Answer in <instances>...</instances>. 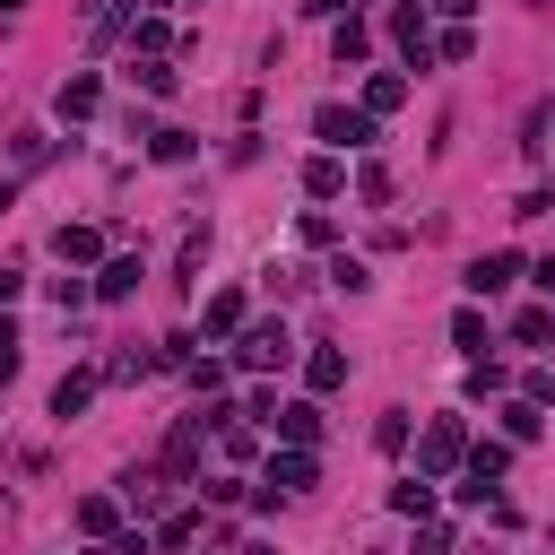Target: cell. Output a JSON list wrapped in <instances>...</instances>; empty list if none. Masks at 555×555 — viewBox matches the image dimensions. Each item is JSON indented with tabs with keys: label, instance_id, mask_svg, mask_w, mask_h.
I'll list each match as a JSON object with an SVG mask.
<instances>
[{
	"label": "cell",
	"instance_id": "6da1fadb",
	"mask_svg": "<svg viewBox=\"0 0 555 555\" xmlns=\"http://www.w3.org/2000/svg\"><path fill=\"white\" fill-rule=\"evenodd\" d=\"M312 130H321V147L338 156V147H373V113L364 104H321L312 113Z\"/></svg>",
	"mask_w": 555,
	"mask_h": 555
},
{
	"label": "cell",
	"instance_id": "7a4b0ae2",
	"mask_svg": "<svg viewBox=\"0 0 555 555\" xmlns=\"http://www.w3.org/2000/svg\"><path fill=\"white\" fill-rule=\"evenodd\" d=\"M460 460H468V425H460V416H434V425H425V442H416V468H425V477H442V468H460Z\"/></svg>",
	"mask_w": 555,
	"mask_h": 555
},
{
	"label": "cell",
	"instance_id": "3957f363",
	"mask_svg": "<svg viewBox=\"0 0 555 555\" xmlns=\"http://www.w3.org/2000/svg\"><path fill=\"white\" fill-rule=\"evenodd\" d=\"M390 43L408 52V69H434V26H425V9H399V17H390Z\"/></svg>",
	"mask_w": 555,
	"mask_h": 555
},
{
	"label": "cell",
	"instance_id": "277c9868",
	"mask_svg": "<svg viewBox=\"0 0 555 555\" xmlns=\"http://www.w3.org/2000/svg\"><path fill=\"white\" fill-rule=\"evenodd\" d=\"M234 356H243V364H286V356H295V338H286V321H251Z\"/></svg>",
	"mask_w": 555,
	"mask_h": 555
},
{
	"label": "cell",
	"instance_id": "5b68a950",
	"mask_svg": "<svg viewBox=\"0 0 555 555\" xmlns=\"http://www.w3.org/2000/svg\"><path fill=\"white\" fill-rule=\"evenodd\" d=\"M269 425H278V442H304V451L321 442V408H312V399H278Z\"/></svg>",
	"mask_w": 555,
	"mask_h": 555
},
{
	"label": "cell",
	"instance_id": "8992f818",
	"mask_svg": "<svg viewBox=\"0 0 555 555\" xmlns=\"http://www.w3.org/2000/svg\"><path fill=\"white\" fill-rule=\"evenodd\" d=\"M260 486H278V494H304V486H312V451H304V442L269 451V477H260Z\"/></svg>",
	"mask_w": 555,
	"mask_h": 555
},
{
	"label": "cell",
	"instance_id": "52a82bcc",
	"mask_svg": "<svg viewBox=\"0 0 555 555\" xmlns=\"http://www.w3.org/2000/svg\"><path fill=\"white\" fill-rule=\"evenodd\" d=\"M95 104H104V87H95L87 69H78V78H61V95H52V113H61V121H87Z\"/></svg>",
	"mask_w": 555,
	"mask_h": 555
},
{
	"label": "cell",
	"instance_id": "ba28073f",
	"mask_svg": "<svg viewBox=\"0 0 555 555\" xmlns=\"http://www.w3.org/2000/svg\"><path fill=\"white\" fill-rule=\"evenodd\" d=\"M512 278H520V260H512V251H486V260H468V295H503Z\"/></svg>",
	"mask_w": 555,
	"mask_h": 555
},
{
	"label": "cell",
	"instance_id": "9c48e42d",
	"mask_svg": "<svg viewBox=\"0 0 555 555\" xmlns=\"http://www.w3.org/2000/svg\"><path fill=\"white\" fill-rule=\"evenodd\" d=\"M399 104H408V78H399V69L364 78V113H373V121H382V113H399Z\"/></svg>",
	"mask_w": 555,
	"mask_h": 555
},
{
	"label": "cell",
	"instance_id": "30bf717a",
	"mask_svg": "<svg viewBox=\"0 0 555 555\" xmlns=\"http://www.w3.org/2000/svg\"><path fill=\"white\" fill-rule=\"evenodd\" d=\"M52 251H61L69 269H87V260L104 251V234H95V225H61V234H52Z\"/></svg>",
	"mask_w": 555,
	"mask_h": 555
},
{
	"label": "cell",
	"instance_id": "8fae6325",
	"mask_svg": "<svg viewBox=\"0 0 555 555\" xmlns=\"http://www.w3.org/2000/svg\"><path fill=\"white\" fill-rule=\"evenodd\" d=\"M199 321H208V338H234V330H243V295H234V286H217Z\"/></svg>",
	"mask_w": 555,
	"mask_h": 555
},
{
	"label": "cell",
	"instance_id": "7c38bea8",
	"mask_svg": "<svg viewBox=\"0 0 555 555\" xmlns=\"http://www.w3.org/2000/svg\"><path fill=\"white\" fill-rule=\"evenodd\" d=\"M304 382H312V390H347V356H338V347H312V356H304Z\"/></svg>",
	"mask_w": 555,
	"mask_h": 555
},
{
	"label": "cell",
	"instance_id": "4fadbf2b",
	"mask_svg": "<svg viewBox=\"0 0 555 555\" xmlns=\"http://www.w3.org/2000/svg\"><path fill=\"white\" fill-rule=\"evenodd\" d=\"M538 434H546L538 399H503V442H538Z\"/></svg>",
	"mask_w": 555,
	"mask_h": 555
},
{
	"label": "cell",
	"instance_id": "5bb4252c",
	"mask_svg": "<svg viewBox=\"0 0 555 555\" xmlns=\"http://www.w3.org/2000/svg\"><path fill=\"white\" fill-rule=\"evenodd\" d=\"M460 468H468L477 486H494V477L512 468V442H468V460H460Z\"/></svg>",
	"mask_w": 555,
	"mask_h": 555
},
{
	"label": "cell",
	"instance_id": "9a60e30c",
	"mask_svg": "<svg viewBox=\"0 0 555 555\" xmlns=\"http://www.w3.org/2000/svg\"><path fill=\"white\" fill-rule=\"evenodd\" d=\"M330 52H338V69H347V61H364V52H373V26H364V17H338Z\"/></svg>",
	"mask_w": 555,
	"mask_h": 555
},
{
	"label": "cell",
	"instance_id": "2e32d148",
	"mask_svg": "<svg viewBox=\"0 0 555 555\" xmlns=\"http://www.w3.org/2000/svg\"><path fill=\"white\" fill-rule=\"evenodd\" d=\"M304 191H312V199H338V191H347V165H338V156H312V165H304Z\"/></svg>",
	"mask_w": 555,
	"mask_h": 555
},
{
	"label": "cell",
	"instance_id": "e0dca14e",
	"mask_svg": "<svg viewBox=\"0 0 555 555\" xmlns=\"http://www.w3.org/2000/svg\"><path fill=\"white\" fill-rule=\"evenodd\" d=\"M390 512H408V520H425V512H434V477L416 468L408 486H390Z\"/></svg>",
	"mask_w": 555,
	"mask_h": 555
},
{
	"label": "cell",
	"instance_id": "ac0fdd59",
	"mask_svg": "<svg viewBox=\"0 0 555 555\" xmlns=\"http://www.w3.org/2000/svg\"><path fill=\"white\" fill-rule=\"evenodd\" d=\"M130 286H139V260H104V269H95V295H104V304H121Z\"/></svg>",
	"mask_w": 555,
	"mask_h": 555
},
{
	"label": "cell",
	"instance_id": "d6986e66",
	"mask_svg": "<svg viewBox=\"0 0 555 555\" xmlns=\"http://www.w3.org/2000/svg\"><path fill=\"white\" fill-rule=\"evenodd\" d=\"M512 338H520V347H546V338H555V304H529V312L512 321Z\"/></svg>",
	"mask_w": 555,
	"mask_h": 555
},
{
	"label": "cell",
	"instance_id": "ffe728a7",
	"mask_svg": "<svg viewBox=\"0 0 555 555\" xmlns=\"http://www.w3.org/2000/svg\"><path fill=\"white\" fill-rule=\"evenodd\" d=\"M95 399V373H61V390H52V416H78Z\"/></svg>",
	"mask_w": 555,
	"mask_h": 555
},
{
	"label": "cell",
	"instance_id": "44dd1931",
	"mask_svg": "<svg viewBox=\"0 0 555 555\" xmlns=\"http://www.w3.org/2000/svg\"><path fill=\"white\" fill-rule=\"evenodd\" d=\"M113 520H121L113 494H87V503H78V529H87V538H113Z\"/></svg>",
	"mask_w": 555,
	"mask_h": 555
},
{
	"label": "cell",
	"instance_id": "7402d4cb",
	"mask_svg": "<svg viewBox=\"0 0 555 555\" xmlns=\"http://www.w3.org/2000/svg\"><path fill=\"white\" fill-rule=\"evenodd\" d=\"M147 156H156V165H191V130H156Z\"/></svg>",
	"mask_w": 555,
	"mask_h": 555
},
{
	"label": "cell",
	"instance_id": "603a6c76",
	"mask_svg": "<svg viewBox=\"0 0 555 555\" xmlns=\"http://www.w3.org/2000/svg\"><path fill=\"white\" fill-rule=\"evenodd\" d=\"M199 260H208V225H191V234H182V260H173V269H182V286L199 278Z\"/></svg>",
	"mask_w": 555,
	"mask_h": 555
},
{
	"label": "cell",
	"instance_id": "cb8c5ba5",
	"mask_svg": "<svg viewBox=\"0 0 555 555\" xmlns=\"http://www.w3.org/2000/svg\"><path fill=\"white\" fill-rule=\"evenodd\" d=\"M468 52H477V35H468V26H451V35H434V61H468Z\"/></svg>",
	"mask_w": 555,
	"mask_h": 555
},
{
	"label": "cell",
	"instance_id": "d4e9b609",
	"mask_svg": "<svg viewBox=\"0 0 555 555\" xmlns=\"http://www.w3.org/2000/svg\"><path fill=\"white\" fill-rule=\"evenodd\" d=\"M130 78H139L147 95H173V69H165V61H130Z\"/></svg>",
	"mask_w": 555,
	"mask_h": 555
},
{
	"label": "cell",
	"instance_id": "484cf974",
	"mask_svg": "<svg viewBox=\"0 0 555 555\" xmlns=\"http://www.w3.org/2000/svg\"><path fill=\"white\" fill-rule=\"evenodd\" d=\"M330 286H347V295H364L373 278H364V260H347V251H338V260H330Z\"/></svg>",
	"mask_w": 555,
	"mask_h": 555
},
{
	"label": "cell",
	"instance_id": "4316f807",
	"mask_svg": "<svg viewBox=\"0 0 555 555\" xmlns=\"http://www.w3.org/2000/svg\"><path fill=\"white\" fill-rule=\"evenodd\" d=\"M87 295H95V286H87V278H52V304H61V312H78V304H87Z\"/></svg>",
	"mask_w": 555,
	"mask_h": 555
},
{
	"label": "cell",
	"instance_id": "83f0119b",
	"mask_svg": "<svg viewBox=\"0 0 555 555\" xmlns=\"http://www.w3.org/2000/svg\"><path fill=\"white\" fill-rule=\"evenodd\" d=\"M451 338H460L468 356H486V321H477V312H460V321H451Z\"/></svg>",
	"mask_w": 555,
	"mask_h": 555
},
{
	"label": "cell",
	"instance_id": "f1b7e54d",
	"mask_svg": "<svg viewBox=\"0 0 555 555\" xmlns=\"http://www.w3.org/2000/svg\"><path fill=\"white\" fill-rule=\"evenodd\" d=\"M503 390V364H468V399H494Z\"/></svg>",
	"mask_w": 555,
	"mask_h": 555
},
{
	"label": "cell",
	"instance_id": "f546056e",
	"mask_svg": "<svg viewBox=\"0 0 555 555\" xmlns=\"http://www.w3.org/2000/svg\"><path fill=\"white\" fill-rule=\"evenodd\" d=\"M9 373H17V330L0 321V382H9Z\"/></svg>",
	"mask_w": 555,
	"mask_h": 555
},
{
	"label": "cell",
	"instance_id": "4dcf8cb0",
	"mask_svg": "<svg viewBox=\"0 0 555 555\" xmlns=\"http://www.w3.org/2000/svg\"><path fill=\"white\" fill-rule=\"evenodd\" d=\"M529 278H538V295H546V304H555V251H546V260H538V269H529Z\"/></svg>",
	"mask_w": 555,
	"mask_h": 555
},
{
	"label": "cell",
	"instance_id": "1f68e13d",
	"mask_svg": "<svg viewBox=\"0 0 555 555\" xmlns=\"http://www.w3.org/2000/svg\"><path fill=\"white\" fill-rule=\"evenodd\" d=\"M416 555H451V529H425V546Z\"/></svg>",
	"mask_w": 555,
	"mask_h": 555
},
{
	"label": "cell",
	"instance_id": "d6a6232c",
	"mask_svg": "<svg viewBox=\"0 0 555 555\" xmlns=\"http://www.w3.org/2000/svg\"><path fill=\"white\" fill-rule=\"evenodd\" d=\"M304 9H312V17H347L356 0H304Z\"/></svg>",
	"mask_w": 555,
	"mask_h": 555
},
{
	"label": "cell",
	"instance_id": "836d02e7",
	"mask_svg": "<svg viewBox=\"0 0 555 555\" xmlns=\"http://www.w3.org/2000/svg\"><path fill=\"white\" fill-rule=\"evenodd\" d=\"M17 286H26V278H17V269H0V304H17Z\"/></svg>",
	"mask_w": 555,
	"mask_h": 555
},
{
	"label": "cell",
	"instance_id": "e575fe53",
	"mask_svg": "<svg viewBox=\"0 0 555 555\" xmlns=\"http://www.w3.org/2000/svg\"><path fill=\"white\" fill-rule=\"evenodd\" d=\"M434 9H442V17H468V9H477V0H434Z\"/></svg>",
	"mask_w": 555,
	"mask_h": 555
},
{
	"label": "cell",
	"instance_id": "d590c367",
	"mask_svg": "<svg viewBox=\"0 0 555 555\" xmlns=\"http://www.w3.org/2000/svg\"><path fill=\"white\" fill-rule=\"evenodd\" d=\"M17 9H26V0H0V17H17Z\"/></svg>",
	"mask_w": 555,
	"mask_h": 555
},
{
	"label": "cell",
	"instance_id": "8d00e7d4",
	"mask_svg": "<svg viewBox=\"0 0 555 555\" xmlns=\"http://www.w3.org/2000/svg\"><path fill=\"white\" fill-rule=\"evenodd\" d=\"M9 199H17V182H0V208H9Z\"/></svg>",
	"mask_w": 555,
	"mask_h": 555
}]
</instances>
